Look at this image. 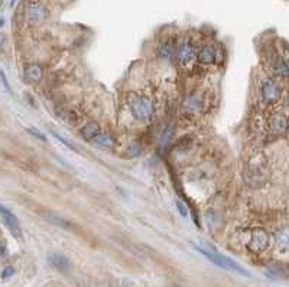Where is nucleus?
<instances>
[{
    "label": "nucleus",
    "instance_id": "f257e3e1",
    "mask_svg": "<svg viewBox=\"0 0 289 287\" xmlns=\"http://www.w3.org/2000/svg\"><path fill=\"white\" fill-rule=\"evenodd\" d=\"M129 109L133 118L142 123V124H148L153 117L155 113V107H153V101L149 97L144 95H139V94H133L129 98Z\"/></svg>",
    "mask_w": 289,
    "mask_h": 287
},
{
    "label": "nucleus",
    "instance_id": "f03ea898",
    "mask_svg": "<svg viewBox=\"0 0 289 287\" xmlns=\"http://www.w3.org/2000/svg\"><path fill=\"white\" fill-rule=\"evenodd\" d=\"M196 250L198 251V253L203 254L205 258H208L210 262L214 263L215 266L221 267V269L236 271V273L245 274V276H250V274H249V271L245 270V269H243L240 264H237L236 262H233L231 258L226 257V255H223V254L215 253V251H211V250H205V248H203V247H198V245H196Z\"/></svg>",
    "mask_w": 289,
    "mask_h": 287
},
{
    "label": "nucleus",
    "instance_id": "7ed1b4c3",
    "mask_svg": "<svg viewBox=\"0 0 289 287\" xmlns=\"http://www.w3.org/2000/svg\"><path fill=\"white\" fill-rule=\"evenodd\" d=\"M50 17V12L45 5H42L41 2L32 0L26 5L25 8V19L29 25H41L46 19Z\"/></svg>",
    "mask_w": 289,
    "mask_h": 287
},
{
    "label": "nucleus",
    "instance_id": "20e7f679",
    "mask_svg": "<svg viewBox=\"0 0 289 287\" xmlns=\"http://www.w3.org/2000/svg\"><path fill=\"white\" fill-rule=\"evenodd\" d=\"M177 58H178L179 65L182 68H188L192 65V62L197 59L196 46L189 39H181L177 43Z\"/></svg>",
    "mask_w": 289,
    "mask_h": 287
},
{
    "label": "nucleus",
    "instance_id": "39448f33",
    "mask_svg": "<svg viewBox=\"0 0 289 287\" xmlns=\"http://www.w3.org/2000/svg\"><path fill=\"white\" fill-rule=\"evenodd\" d=\"M282 94V88L279 84L272 80V78H266L260 84V97L266 104H275L279 101Z\"/></svg>",
    "mask_w": 289,
    "mask_h": 287
},
{
    "label": "nucleus",
    "instance_id": "423d86ee",
    "mask_svg": "<svg viewBox=\"0 0 289 287\" xmlns=\"http://www.w3.org/2000/svg\"><path fill=\"white\" fill-rule=\"evenodd\" d=\"M269 243H271V238H269V234L262 228H256L253 232H252V237L247 243V248L249 251L255 254H262L263 251L268 250L269 247Z\"/></svg>",
    "mask_w": 289,
    "mask_h": 287
},
{
    "label": "nucleus",
    "instance_id": "0eeeda50",
    "mask_svg": "<svg viewBox=\"0 0 289 287\" xmlns=\"http://www.w3.org/2000/svg\"><path fill=\"white\" fill-rule=\"evenodd\" d=\"M0 211H2V220L5 222V225L8 227L9 232L16 240H22V228H20V224H19L16 215L12 211H9L5 205L0 206Z\"/></svg>",
    "mask_w": 289,
    "mask_h": 287
},
{
    "label": "nucleus",
    "instance_id": "6e6552de",
    "mask_svg": "<svg viewBox=\"0 0 289 287\" xmlns=\"http://www.w3.org/2000/svg\"><path fill=\"white\" fill-rule=\"evenodd\" d=\"M264 177V163L259 158H253L246 168V179L250 184L263 182Z\"/></svg>",
    "mask_w": 289,
    "mask_h": 287
},
{
    "label": "nucleus",
    "instance_id": "1a4fd4ad",
    "mask_svg": "<svg viewBox=\"0 0 289 287\" xmlns=\"http://www.w3.org/2000/svg\"><path fill=\"white\" fill-rule=\"evenodd\" d=\"M268 127H269L271 135L275 136V137H281V136L286 135V132H288L289 128L288 118L285 117L283 114H281V113L272 114L271 118H269Z\"/></svg>",
    "mask_w": 289,
    "mask_h": 287
},
{
    "label": "nucleus",
    "instance_id": "9d476101",
    "mask_svg": "<svg viewBox=\"0 0 289 287\" xmlns=\"http://www.w3.org/2000/svg\"><path fill=\"white\" fill-rule=\"evenodd\" d=\"M217 59V51L214 48L211 43H204L200 46V49L197 51V61L204 65V67H208V65H213Z\"/></svg>",
    "mask_w": 289,
    "mask_h": 287
},
{
    "label": "nucleus",
    "instance_id": "9b49d317",
    "mask_svg": "<svg viewBox=\"0 0 289 287\" xmlns=\"http://www.w3.org/2000/svg\"><path fill=\"white\" fill-rule=\"evenodd\" d=\"M271 68H272L273 74L279 78H289V65L285 62V59L281 55H273L271 61Z\"/></svg>",
    "mask_w": 289,
    "mask_h": 287
},
{
    "label": "nucleus",
    "instance_id": "f8f14e48",
    "mask_svg": "<svg viewBox=\"0 0 289 287\" xmlns=\"http://www.w3.org/2000/svg\"><path fill=\"white\" fill-rule=\"evenodd\" d=\"M50 263H51V266L54 269H57V270L64 273V274H67L69 269H71V263H69V260L64 254L61 253H52L51 255H50Z\"/></svg>",
    "mask_w": 289,
    "mask_h": 287
},
{
    "label": "nucleus",
    "instance_id": "ddd939ff",
    "mask_svg": "<svg viewBox=\"0 0 289 287\" xmlns=\"http://www.w3.org/2000/svg\"><path fill=\"white\" fill-rule=\"evenodd\" d=\"M158 57L162 59H171L174 57V54H177V46L174 43V39L172 38H168V39H163L159 45H158Z\"/></svg>",
    "mask_w": 289,
    "mask_h": 287
},
{
    "label": "nucleus",
    "instance_id": "4468645a",
    "mask_svg": "<svg viewBox=\"0 0 289 287\" xmlns=\"http://www.w3.org/2000/svg\"><path fill=\"white\" fill-rule=\"evenodd\" d=\"M80 135L84 140H94L95 137L102 135V128L95 121H88V123H85L84 126L81 127Z\"/></svg>",
    "mask_w": 289,
    "mask_h": 287
},
{
    "label": "nucleus",
    "instance_id": "2eb2a0df",
    "mask_svg": "<svg viewBox=\"0 0 289 287\" xmlns=\"http://www.w3.org/2000/svg\"><path fill=\"white\" fill-rule=\"evenodd\" d=\"M23 74H25L26 81H29V83L35 84V83H39V81L42 80L43 71H42V68L39 67V65L32 64V65H28V67L25 68Z\"/></svg>",
    "mask_w": 289,
    "mask_h": 287
},
{
    "label": "nucleus",
    "instance_id": "dca6fc26",
    "mask_svg": "<svg viewBox=\"0 0 289 287\" xmlns=\"http://www.w3.org/2000/svg\"><path fill=\"white\" fill-rule=\"evenodd\" d=\"M275 243L281 248V250H288L289 248V228L288 227H282L275 232Z\"/></svg>",
    "mask_w": 289,
    "mask_h": 287
},
{
    "label": "nucleus",
    "instance_id": "f3484780",
    "mask_svg": "<svg viewBox=\"0 0 289 287\" xmlns=\"http://www.w3.org/2000/svg\"><path fill=\"white\" fill-rule=\"evenodd\" d=\"M94 143L97 144L99 147H111V146L114 144V140H113V137H111L110 135L102 133L99 137L94 139Z\"/></svg>",
    "mask_w": 289,
    "mask_h": 287
},
{
    "label": "nucleus",
    "instance_id": "a211bd4d",
    "mask_svg": "<svg viewBox=\"0 0 289 287\" xmlns=\"http://www.w3.org/2000/svg\"><path fill=\"white\" fill-rule=\"evenodd\" d=\"M45 218H48V220L54 222L55 225H58V227H62V228H71L73 225H71V222L67 220H64V218H61L58 215H51V214H48V215H45Z\"/></svg>",
    "mask_w": 289,
    "mask_h": 287
},
{
    "label": "nucleus",
    "instance_id": "6ab92c4d",
    "mask_svg": "<svg viewBox=\"0 0 289 287\" xmlns=\"http://www.w3.org/2000/svg\"><path fill=\"white\" fill-rule=\"evenodd\" d=\"M172 135H174V127L172 126H168L166 127V130H165V133H163V136H162V140H161V147H166V144L170 143L171 137H172Z\"/></svg>",
    "mask_w": 289,
    "mask_h": 287
},
{
    "label": "nucleus",
    "instance_id": "aec40b11",
    "mask_svg": "<svg viewBox=\"0 0 289 287\" xmlns=\"http://www.w3.org/2000/svg\"><path fill=\"white\" fill-rule=\"evenodd\" d=\"M52 135H54V137H55V139H58L61 143H64V144H65V146H67V147H69L71 150H74V152H77V149H76V147H74V146H73V143H69V142H67V140H65L64 137H61V136L58 135V133L52 132Z\"/></svg>",
    "mask_w": 289,
    "mask_h": 287
},
{
    "label": "nucleus",
    "instance_id": "412c9836",
    "mask_svg": "<svg viewBox=\"0 0 289 287\" xmlns=\"http://www.w3.org/2000/svg\"><path fill=\"white\" fill-rule=\"evenodd\" d=\"M177 208H178L179 214L185 218V217H188V210L187 206H185V203H182L181 201H177Z\"/></svg>",
    "mask_w": 289,
    "mask_h": 287
},
{
    "label": "nucleus",
    "instance_id": "4be33fe9",
    "mask_svg": "<svg viewBox=\"0 0 289 287\" xmlns=\"http://www.w3.org/2000/svg\"><path fill=\"white\" fill-rule=\"evenodd\" d=\"M13 274H15V269L9 266V267H6V269L3 270V273H2V277H3V279H9V277H12Z\"/></svg>",
    "mask_w": 289,
    "mask_h": 287
},
{
    "label": "nucleus",
    "instance_id": "5701e85b",
    "mask_svg": "<svg viewBox=\"0 0 289 287\" xmlns=\"http://www.w3.org/2000/svg\"><path fill=\"white\" fill-rule=\"evenodd\" d=\"M28 132H29V133H32L35 137H38V139H39V140H42V142L46 140V137H45V136H43L39 130H38V128H28Z\"/></svg>",
    "mask_w": 289,
    "mask_h": 287
},
{
    "label": "nucleus",
    "instance_id": "b1692460",
    "mask_svg": "<svg viewBox=\"0 0 289 287\" xmlns=\"http://www.w3.org/2000/svg\"><path fill=\"white\" fill-rule=\"evenodd\" d=\"M130 150H132V152L129 153L130 156H137V154L140 153V144H137V143L132 144V147H130Z\"/></svg>",
    "mask_w": 289,
    "mask_h": 287
},
{
    "label": "nucleus",
    "instance_id": "393cba45",
    "mask_svg": "<svg viewBox=\"0 0 289 287\" xmlns=\"http://www.w3.org/2000/svg\"><path fill=\"white\" fill-rule=\"evenodd\" d=\"M2 83H3V87H5V90L10 93V88H9L8 80H6V75H5V72H3V71H2Z\"/></svg>",
    "mask_w": 289,
    "mask_h": 287
},
{
    "label": "nucleus",
    "instance_id": "a878e982",
    "mask_svg": "<svg viewBox=\"0 0 289 287\" xmlns=\"http://www.w3.org/2000/svg\"><path fill=\"white\" fill-rule=\"evenodd\" d=\"M283 59H285V62L289 65V48H286L285 52H283Z\"/></svg>",
    "mask_w": 289,
    "mask_h": 287
},
{
    "label": "nucleus",
    "instance_id": "bb28decb",
    "mask_svg": "<svg viewBox=\"0 0 289 287\" xmlns=\"http://www.w3.org/2000/svg\"><path fill=\"white\" fill-rule=\"evenodd\" d=\"M286 104H288V107H289V93H288V95H286Z\"/></svg>",
    "mask_w": 289,
    "mask_h": 287
}]
</instances>
